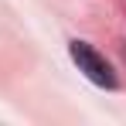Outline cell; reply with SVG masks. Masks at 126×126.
<instances>
[{"label": "cell", "instance_id": "cell-1", "mask_svg": "<svg viewBox=\"0 0 126 126\" xmlns=\"http://www.w3.org/2000/svg\"><path fill=\"white\" fill-rule=\"evenodd\" d=\"M68 58L75 62V68H79L92 85H99V89H119V75H116V68H112L109 58L99 55L92 44H85V41H68Z\"/></svg>", "mask_w": 126, "mask_h": 126}]
</instances>
